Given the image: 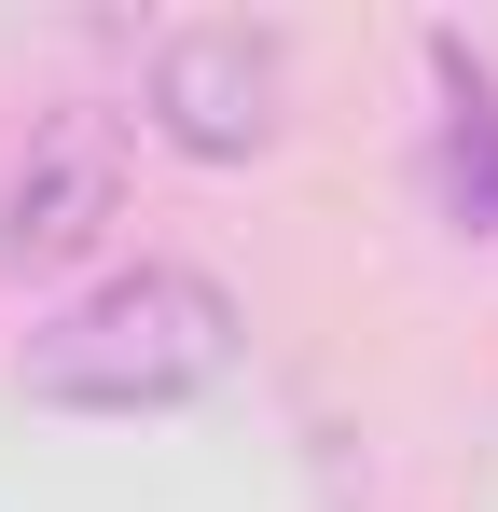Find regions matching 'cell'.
Here are the masks:
<instances>
[{
  "label": "cell",
  "instance_id": "6da1fadb",
  "mask_svg": "<svg viewBox=\"0 0 498 512\" xmlns=\"http://www.w3.org/2000/svg\"><path fill=\"white\" fill-rule=\"evenodd\" d=\"M222 360H236L222 277H194V263H125V277H97L83 305H56V319L28 333V388L70 402V416H153V402L222 388Z\"/></svg>",
  "mask_w": 498,
  "mask_h": 512
},
{
  "label": "cell",
  "instance_id": "7a4b0ae2",
  "mask_svg": "<svg viewBox=\"0 0 498 512\" xmlns=\"http://www.w3.org/2000/svg\"><path fill=\"white\" fill-rule=\"evenodd\" d=\"M153 125L180 139V153H263V139H277V56H263L249 28H194V42H166Z\"/></svg>",
  "mask_w": 498,
  "mask_h": 512
},
{
  "label": "cell",
  "instance_id": "3957f363",
  "mask_svg": "<svg viewBox=\"0 0 498 512\" xmlns=\"http://www.w3.org/2000/svg\"><path fill=\"white\" fill-rule=\"evenodd\" d=\"M429 70H443V180H457V222L498 236V97L471 70V42H429Z\"/></svg>",
  "mask_w": 498,
  "mask_h": 512
},
{
  "label": "cell",
  "instance_id": "277c9868",
  "mask_svg": "<svg viewBox=\"0 0 498 512\" xmlns=\"http://www.w3.org/2000/svg\"><path fill=\"white\" fill-rule=\"evenodd\" d=\"M97 208H111V167H97V139L70 125V139H56V167H42V180H14V222H0V250H14V263H56L83 222H97Z\"/></svg>",
  "mask_w": 498,
  "mask_h": 512
}]
</instances>
